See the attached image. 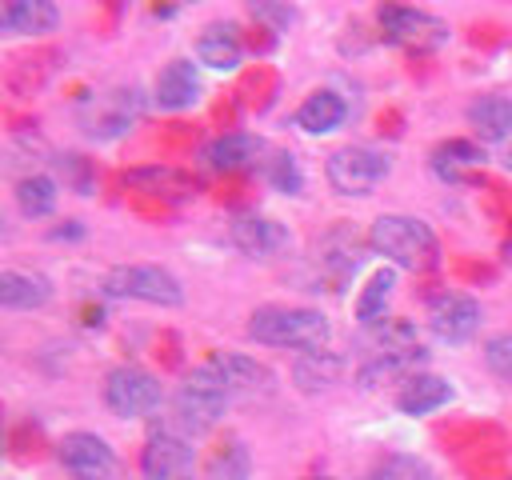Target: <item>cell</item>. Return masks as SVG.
Returning a JSON list of instances; mask_svg holds the SVG:
<instances>
[{"label": "cell", "mask_w": 512, "mask_h": 480, "mask_svg": "<svg viewBox=\"0 0 512 480\" xmlns=\"http://www.w3.org/2000/svg\"><path fill=\"white\" fill-rule=\"evenodd\" d=\"M248 340L268 348H292V352H320L332 340V324L316 308L296 304H264L248 316Z\"/></svg>", "instance_id": "obj_1"}, {"label": "cell", "mask_w": 512, "mask_h": 480, "mask_svg": "<svg viewBox=\"0 0 512 480\" xmlns=\"http://www.w3.org/2000/svg\"><path fill=\"white\" fill-rule=\"evenodd\" d=\"M368 248L376 256H384L392 268H404V272H432L440 264L436 232L424 220L404 216V212L376 216L372 228H368Z\"/></svg>", "instance_id": "obj_2"}, {"label": "cell", "mask_w": 512, "mask_h": 480, "mask_svg": "<svg viewBox=\"0 0 512 480\" xmlns=\"http://www.w3.org/2000/svg\"><path fill=\"white\" fill-rule=\"evenodd\" d=\"M228 388H224V380L208 368V364H200V368H192L188 372V380L176 388V396H172V408H176V424L184 428V432H192V436H200V432H208V428H216L220 424V416H224V408H228Z\"/></svg>", "instance_id": "obj_3"}, {"label": "cell", "mask_w": 512, "mask_h": 480, "mask_svg": "<svg viewBox=\"0 0 512 480\" xmlns=\"http://www.w3.org/2000/svg\"><path fill=\"white\" fill-rule=\"evenodd\" d=\"M100 288L108 300H140V304H160V308L184 304L180 280L160 264H116L108 268Z\"/></svg>", "instance_id": "obj_4"}, {"label": "cell", "mask_w": 512, "mask_h": 480, "mask_svg": "<svg viewBox=\"0 0 512 480\" xmlns=\"http://www.w3.org/2000/svg\"><path fill=\"white\" fill-rule=\"evenodd\" d=\"M104 404L120 420H140V416L160 412L164 384L140 364H120V368H112L104 376Z\"/></svg>", "instance_id": "obj_5"}, {"label": "cell", "mask_w": 512, "mask_h": 480, "mask_svg": "<svg viewBox=\"0 0 512 480\" xmlns=\"http://www.w3.org/2000/svg\"><path fill=\"white\" fill-rule=\"evenodd\" d=\"M324 176H328L332 192H340V196H368L384 184L388 156H380L376 148H364V144H344L328 156Z\"/></svg>", "instance_id": "obj_6"}, {"label": "cell", "mask_w": 512, "mask_h": 480, "mask_svg": "<svg viewBox=\"0 0 512 480\" xmlns=\"http://www.w3.org/2000/svg\"><path fill=\"white\" fill-rule=\"evenodd\" d=\"M384 36L408 52H436L448 40V24L424 8H404V4H384L376 12Z\"/></svg>", "instance_id": "obj_7"}, {"label": "cell", "mask_w": 512, "mask_h": 480, "mask_svg": "<svg viewBox=\"0 0 512 480\" xmlns=\"http://www.w3.org/2000/svg\"><path fill=\"white\" fill-rule=\"evenodd\" d=\"M480 320H484V308L468 292H444L432 304V312H428V328H432V336L440 344H464V340H472L476 328H480Z\"/></svg>", "instance_id": "obj_8"}, {"label": "cell", "mask_w": 512, "mask_h": 480, "mask_svg": "<svg viewBox=\"0 0 512 480\" xmlns=\"http://www.w3.org/2000/svg\"><path fill=\"white\" fill-rule=\"evenodd\" d=\"M56 456H60V464H64L76 480H104V476H112V468H116L112 444H108L104 436H96V432H68V436H60Z\"/></svg>", "instance_id": "obj_9"}, {"label": "cell", "mask_w": 512, "mask_h": 480, "mask_svg": "<svg viewBox=\"0 0 512 480\" xmlns=\"http://www.w3.org/2000/svg\"><path fill=\"white\" fill-rule=\"evenodd\" d=\"M140 116V92L136 88H116L92 100V108L84 112V132L88 140H116L132 128V120Z\"/></svg>", "instance_id": "obj_10"}, {"label": "cell", "mask_w": 512, "mask_h": 480, "mask_svg": "<svg viewBox=\"0 0 512 480\" xmlns=\"http://www.w3.org/2000/svg\"><path fill=\"white\" fill-rule=\"evenodd\" d=\"M204 364L224 380L228 396H264L276 384L272 368L252 360V356H244V352H212Z\"/></svg>", "instance_id": "obj_11"}, {"label": "cell", "mask_w": 512, "mask_h": 480, "mask_svg": "<svg viewBox=\"0 0 512 480\" xmlns=\"http://www.w3.org/2000/svg\"><path fill=\"white\" fill-rule=\"evenodd\" d=\"M192 468V448L184 436L168 432V428H156L140 452V472L144 480H184Z\"/></svg>", "instance_id": "obj_12"}, {"label": "cell", "mask_w": 512, "mask_h": 480, "mask_svg": "<svg viewBox=\"0 0 512 480\" xmlns=\"http://www.w3.org/2000/svg\"><path fill=\"white\" fill-rule=\"evenodd\" d=\"M232 244L244 252V256H280L292 248V232L288 224L272 220V216H260V212H248L240 220H232Z\"/></svg>", "instance_id": "obj_13"}, {"label": "cell", "mask_w": 512, "mask_h": 480, "mask_svg": "<svg viewBox=\"0 0 512 480\" xmlns=\"http://www.w3.org/2000/svg\"><path fill=\"white\" fill-rule=\"evenodd\" d=\"M200 100V68L192 60H168L152 80V104L168 112H184Z\"/></svg>", "instance_id": "obj_14"}, {"label": "cell", "mask_w": 512, "mask_h": 480, "mask_svg": "<svg viewBox=\"0 0 512 480\" xmlns=\"http://www.w3.org/2000/svg\"><path fill=\"white\" fill-rule=\"evenodd\" d=\"M428 364L424 348H404V352H376L372 360H364L356 368V384L360 388H384V384H408L412 376H420V368Z\"/></svg>", "instance_id": "obj_15"}, {"label": "cell", "mask_w": 512, "mask_h": 480, "mask_svg": "<svg viewBox=\"0 0 512 480\" xmlns=\"http://www.w3.org/2000/svg\"><path fill=\"white\" fill-rule=\"evenodd\" d=\"M260 152H264V140H260V136H252V132H224V136H216L212 144H204L200 160H204V168L228 176V172L252 168Z\"/></svg>", "instance_id": "obj_16"}, {"label": "cell", "mask_w": 512, "mask_h": 480, "mask_svg": "<svg viewBox=\"0 0 512 480\" xmlns=\"http://www.w3.org/2000/svg\"><path fill=\"white\" fill-rule=\"evenodd\" d=\"M196 60L212 72H236L244 60V40L232 24H208L196 36Z\"/></svg>", "instance_id": "obj_17"}, {"label": "cell", "mask_w": 512, "mask_h": 480, "mask_svg": "<svg viewBox=\"0 0 512 480\" xmlns=\"http://www.w3.org/2000/svg\"><path fill=\"white\" fill-rule=\"evenodd\" d=\"M56 24H60V12L48 0H8L0 8V32L4 36H44Z\"/></svg>", "instance_id": "obj_18"}, {"label": "cell", "mask_w": 512, "mask_h": 480, "mask_svg": "<svg viewBox=\"0 0 512 480\" xmlns=\"http://www.w3.org/2000/svg\"><path fill=\"white\" fill-rule=\"evenodd\" d=\"M52 300V280L40 272H20V268H4L0 272V304L8 312H32L44 308Z\"/></svg>", "instance_id": "obj_19"}, {"label": "cell", "mask_w": 512, "mask_h": 480, "mask_svg": "<svg viewBox=\"0 0 512 480\" xmlns=\"http://www.w3.org/2000/svg\"><path fill=\"white\" fill-rule=\"evenodd\" d=\"M468 128L476 144H504L512 136V100L508 96H480L468 104Z\"/></svg>", "instance_id": "obj_20"}, {"label": "cell", "mask_w": 512, "mask_h": 480, "mask_svg": "<svg viewBox=\"0 0 512 480\" xmlns=\"http://www.w3.org/2000/svg\"><path fill=\"white\" fill-rule=\"evenodd\" d=\"M452 396H456V392H452V384H448L444 376L420 372V376H412V380L396 392V408H400L404 416H428V412L444 408Z\"/></svg>", "instance_id": "obj_21"}, {"label": "cell", "mask_w": 512, "mask_h": 480, "mask_svg": "<svg viewBox=\"0 0 512 480\" xmlns=\"http://www.w3.org/2000/svg\"><path fill=\"white\" fill-rule=\"evenodd\" d=\"M348 116V104L344 96H336L332 88H320L312 96H304V104L296 108V128H304L308 136H324V132H336Z\"/></svg>", "instance_id": "obj_22"}, {"label": "cell", "mask_w": 512, "mask_h": 480, "mask_svg": "<svg viewBox=\"0 0 512 480\" xmlns=\"http://www.w3.org/2000/svg\"><path fill=\"white\" fill-rule=\"evenodd\" d=\"M344 376V356L320 348V352H300L296 364H292V380L300 392H324L332 384H340Z\"/></svg>", "instance_id": "obj_23"}, {"label": "cell", "mask_w": 512, "mask_h": 480, "mask_svg": "<svg viewBox=\"0 0 512 480\" xmlns=\"http://www.w3.org/2000/svg\"><path fill=\"white\" fill-rule=\"evenodd\" d=\"M392 292H396V268L392 264H384V268H376L372 276H368V284L360 288V296H356V320L368 328V324H376V320H384V308H388V300H392Z\"/></svg>", "instance_id": "obj_24"}, {"label": "cell", "mask_w": 512, "mask_h": 480, "mask_svg": "<svg viewBox=\"0 0 512 480\" xmlns=\"http://www.w3.org/2000/svg\"><path fill=\"white\" fill-rule=\"evenodd\" d=\"M16 208L28 216V220H40V216H48L52 208H56V180L52 176H44V172H32V176H24L20 184H16Z\"/></svg>", "instance_id": "obj_25"}, {"label": "cell", "mask_w": 512, "mask_h": 480, "mask_svg": "<svg viewBox=\"0 0 512 480\" xmlns=\"http://www.w3.org/2000/svg\"><path fill=\"white\" fill-rule=\"evenodd\" d=\"M364 340H368V344H376L380 352L420 348V332H416V324H412V320H404V316H384V320L368 324V328H364Z\"/></svg>", "instance_id": "obj_26"}, {"label": "cell", "mask_w": 512, "mask_h": 480, "mask_svg": "<svg viewBox=\"0 0 512 480\" xmlns=\"http://www.w3.org/2000/svg\"><path fill=\"white\" fill-rule=\"evenodd\" d=\"M248 476H252V460L240 440H228L208 456L204 480H248Z\"/></svg>", "instance_id": "obj_27"}, {"label": "cell", "mask_w": 512, "mask_h": 480, "mask_svg": "<svg viewBox=\"0 0 512 480\" xmlns=\"http://www.w3.org/2000/svg\"><path fill=\"white\" fill-rule=\"evenodd\" d=\"M368 480H432V468H428L420 456L392 452V456H384V460L372 464Z\"/></svg>", "instance_id": "obj_28"}, {"label": "cell", "mask_w": 512, "mask_h": 480, "mask_svg": "<svg viewBox=\"0 0 512 480\" xmlns=\"http://www.w3.org/2000/svg\"><path fill=\"white\" fill-rule=\"evenodd\" d=\"M484 160V148L476 140H448L432 152V164L440 176H452V164H480Z\"/></svg>", "instance_id": "obj_29"}, {"label": "cell", "mask_w": 512, "mask_h": 480, "mask_svg": "<svg viewBox=\"0 0 512 480\" xmlns=\"http://www.w3.org/2000/svg\"><path fill=\"white\" fill-rule=\"evenodd\" d=\"M268 180H272L276 192H288V196H296L304 188V176H300V164H296L292 152H276L268 160Z\"/></svg>", "instance_id": "obj_30"}, {"label": "cell", "mask_w": 512, "mask_h": 480, "mask_svg": "<svg viewBox=\"0 0 512 480\" xmlns=\"http://www.w3.org/2000/svg\"><path fill=\"white\" fill-rule=\"evenodd\" d=\"M484 364H488L500 380H512V332L488 336V344H484Z\"/></svg>", "instance_id": "obj_31"}, {"label": "cell", "mask_w": 512, "mask_h": 480, "mask_svg": "<svg viewBox=\"0 0 512 480\" xmlns=\"http://www.w3.org/2000/svg\"><path fill=\"white\" fill-rule=\"evenodd\" d=\"M56 168L64 172V180H68V184H72L80 196H88V192H92V180H88V160H84V156H72V152H68V156H56Z\"/></svg>", "instance_id": "obj_32"}, {"label": "cell", "mask_w": 512, "mask_h": 480, "mask_svg": "<svg viewBox=\"0 0 512 480\" xmlns=\"http://www.w3.org/2000/svg\"><path fill=\"white\" fill-rule=\"evenodd\" d=\"M248 12H252V20H268L272 32H288V24L296 20V12L284 8V4H252Z\"/></svg>", "instance_id": "obj_33"}, {"label": "cell", "mask_w": 512, "mask_h": 480, "mask_svg": "<svg viewBox=\"0 0 512 480\" xmlns=\"http://www.w3.org/2000/svg\"><path fill=\"white\" fill-rule=\"evenodd\" d=\"M504 168H508V172H512V148H508V152H504Z\"/></svg>", "instance_id": "obj_34"}, {"label": "cell", "mask_w": 512, "mask_h": 480, "mask_svg": "<svg viewBox=\"0 0 512 480\" xmlns=\"http://www.w3.org/2000/svg\"><path fill=\"white\" fill-rule=\"evenodd\" d=\"M316 480H332V476H316Z\"/></svg>", "instance_id": "obj_35"}]
</instances>
